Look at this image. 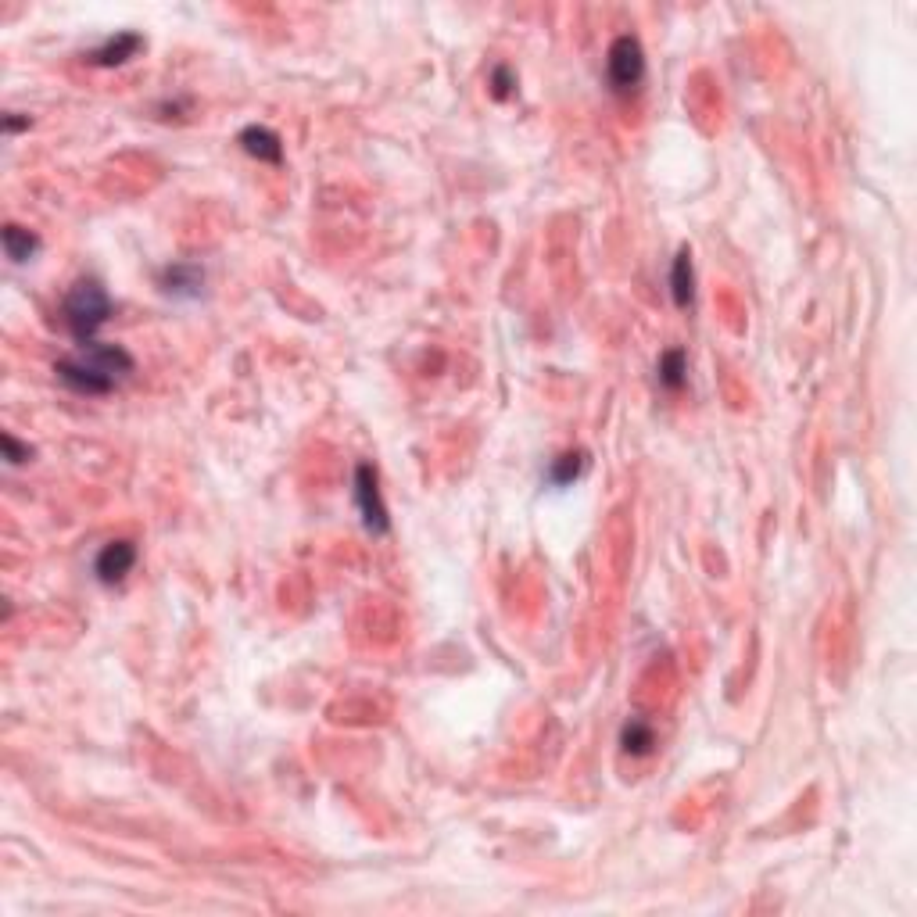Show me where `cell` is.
<instances>
[{
    "label": "cell",
    "instance_id": "obj_1",
    "mask_svg": "<svg viewBox=\"0 0 917 917\" xmlns=\"http://www.w3.org/2000/svg\"><path fill=\"white\" fill-rule=\"evenodd\" d=\"M133 373V355L122 348V344H90V348H79V355L72 359L54 362V377L61 384L76 391V395H108L115 391L119 380H126Z\"/></svg>",
    "mask_w": 917,
    "mask_h": 917
},
{
    "label": "cell",
    "instance_id": "obj_8",
    "mask_svg": "<svg viewBox=\"0 0 917 917\" xmlns=\"http://www.w3.org/2000/svg\"><path fill=\"white\" fill-rule=\"evenodd\" d=\"M201 283H205V269L194 262H176L162 269V291L172 298H198Z\"/></svg>",
    "mask_w": 917,
    "mask_h": 917
},
{
    "label": "cell",
    "instance_id": "obj_6",
    "mask_svg": "<svg viewBox=\"0 0 917 917\" xmlns=\"http://www.w3.org/2000/svg\"><path fill=\"white\" fill-rule=\"evenodd\" d=\"M140 47H144V36L140 33H115V36H108L101 47H94V51L86 54V65H94V69H115V65H126L129 58H137Z\"/></svg>",
    "mask_w": 917,
    "mask_h": 917
},
{
    "label": "cell",
    "instance_id": "obj_4",
    "mask_svg": "<svg viewBox=\"0 0 917 917\" xmlns=\"http://www.w3.org/2000/svg\"><path fill=\"white\" fill-rule=\"evenodd\" d=\"M355 506L359 516L366 523L369 534H387L391 531V520H387V506L380 498V484H377V470L369 463L355 466Z\"/></svg>",
    "mask_w": 917,
    "mask_h": 917
},
{
    "label": "cell",
    "instance_id": "obj_12",
    "mask_svg": "<svg viewBox=\"0 0 917 917\" xmlns=\"http://www.w3.org/2000/svg\"><path fill=\"white\" fill-rule=\"evenodd\" d=\"M584 466H588V455L584 452H563L559 459H552L549 484L552 488H570V484L584 473Z\"/></svg>",
    "mask_w": 917,
    "mask_h": 917
},
{
    "label": "cell",
    "instance_id": "obj_11",
    "mask_svg": "<svg viewBox=\"0 0 917 917\" xmlns=\"http://www.w3.org/2000/svg\"><path fill=\"white\" fill-rule=\"evenodd\" d=\"M4 251H8V258L15 266H22V262H29L40 251V237L33 230H26V226L8 223L4 226Z\"/></svg>",
    "mask_w": 917,
    "mask_h": 917
},
{
    "label": "cell",
    "instance_id": "obj_14",
    "mask_svg": "<svg viewBox=\"0 0 917 917\" xmlns=\"http://www.w3.org/2000/svg\"><path fill=\"white\" fill-rule=\"evenodd\" d=\"M488 86H491V97H498V101H509V97L516 94V72L509 69V65H495V69H491Z\"/></svg>",
    "mask_w": 917,
    "mask_h": 917
},
{
    "label": "cell",
    "instance_id": "obj_7",
    "mask_svg": "<svg viewBox=\"0 0 917 917\" xmlns=\"http://www.w3.org/2000/svg\"><path fill=\"white\" fill-rule=\"evenodd\" d=\"M237 144L244 147L251 158H258V162L283 165V140L276 137L269 126H244V129H240Z\"/></svg>",
    "mask_w": 917,
    "mask_h": 917
},
{
    "label": "cell",
    "instance_id": "obj_3",
    "mask_svg": "<svg viewBox=\"0 0 917 917\" xmlns=\"http://www.w3.org/2000/svg\"><path fill=\"white\" fill-rule=\"evenodd\" d=\"M606 76L613 94H635L638 86L645 79V51H642V40L631 33L617 36L613 47H609V58H606Z\"/></svg>",
    "mask_w": 917,
    "mask_h": 917
},
{
    "label": "cell",
    "instance_id": "obj_15",
    "mask_svg": "<svg viewBox=\"0 0 917 917\" xmlns=\"http://www.w3.org/2000/svg\"><path fill=\"white\" fill-rule=\"evenodd\" d=\"M4 459H8L11 466H22V463H29V459H33V448L22 445L15 434H4Z\"/></svg>",
    "mask_w": 917,
    "mask_h": 917
},
{
    "label": "cell",
    "instance_id": "obj_2",
    "mask_svg": "<svg viewBox=\"0 0 917 917\" xmlns=\"http://www.w3.org/2000/svg\"><path fill=\"white\" fill-rule=\"evenodd\" d=\"M65 326L76 337L79 348L97 344V330L112 319V298L97 280H79L69 294H65Z\"/></svg>",
    "mask_w": 917,
    "mask_h": 917
},
{
    "label": "cell",
    "instance_id": "obj_9",
    "mask_svg": "<svg viewBox=\"0 0 917 917\" xmlns=\"http://www.w3.org/2000/svg\"><path fill=\"white\" fill-rule=\"evenodd\" d=\"M670 294H674V305L688 309L695 301V273H692V251L681 248L674 266H670Z\"/></svg>",
    "mask_w": 917,
    "mask_h": 917
},
{
    "label": "cell",
    "instance_id": "obj_5",
    "mask_svg": "<svg viewBox=\"0 0 917 917\" xmlns=\"http://www.w3.org/2000/svg\"><path fill=\"white\" fill-rule=\"evenodd\" d=\"M133 563H137V545H133V541H126V538L108 541L94 559V574L101 584H119V581H126Z\"/></svg>",
    "mask_w": 917,
    "mask_h": 917
},
{
    "label": "cell",
    "instance_id": "obj_13",
    "mask_svg": "<svg viewBox=\"0 0 917 917\" xmlns=\"http://www.w3.org/2000/svg\"><path fill=\"white\" fill-rule=\"evenodd\" d=\"M688 380V359L681 348H670L667 355L660 359V384L667 387V391H681Z\"/></svg>",
    "mask_w": 917,
    "mask_h": 917
},
{
    "label": "cell",
    "instance_id": "obj_16",
    "mask_svg": "<svg viewBox=\"0 0 917 917\" xmlns=\"http://www.w3.org/2000/svg\"><path fill=\"white\" fill-rule=\"evenodd\" d=\"M26 126H29V115H15V112H11L8 119H4V129H8V133H18V129H26Z\"/></svg>",
    "mask_w": 917,
    "mask_h": 917
},
{
    "label": "cell",
    "instance_id": "obj_10",
    "mask_svg": "<svg viewBox=\"0 0 917 917\" xmlns=\"http://www.w3.org/2000/svg\"><path fill=\"white\" fill-rule=\"evenodd\" d=\"M620 746L631 756H649L652 746H656V731H652V724L645 717H631L620 728Z\"/></svg>",
    "mask_w": 917,
    "mask_h": 917
}]
</instances>
